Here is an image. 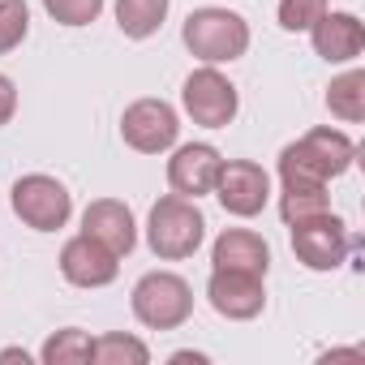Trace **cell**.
<instances>
[{"label":"cell","instance_id":"6da1fadb","mask_svg":"<svg viewBox=\"0 0 365 365\" xmlns=\"http://www.w3.org/2000/svg\"><path fill=\"white\" fill-rule=\"evenodd\" d=\"M356 159V142L344 129L318 125L279 150V185H331Z\"/></svg>","mask_w":365,"mask_h":365},{"label":"cell","instance_id":"7a4b0ae2","mask_svg":"<svg viewBox=\"0 0 365 365\" xmlns=\"http://www.w3.org/2000/svg\"><path fill=\"white\" fill-rule=\"evenodd\" d=\"M180 39H185L190 56H198L202 65H228V61H241L250 52V22L237 9L202 5L185 18Z\"/></svg>","mask_w":365,"mask_h":365},{"label":"cell","instance_id":"3957f363","mask_svg":"<svg viewBox=\"0 0 365 365\" xmlns=\"http://www.w3.org/2000/svg\"><path fill=\"white\" fill-rule=\"evenodd\" d=\"M207 237V220L198 211L194 198H180L168 194L150 207L146 215V245L159 262H180V258H194L198 245Z\"/></svg>","mask_w":365,"mask_h":365},{"label":"cell","instance_id":"277c9868","mask_svg":"<svg viewBox=\"0 0 365 365\" xmlns=\"http://www.w3.org/2000/svg\"><path fill=\"white\" fill-rule=\"evenodd\" d=\"M129 309L150 331H176L194 314V288L176 271H146L129 292Z\"/></svg>","mask_w":365,"mask_h":365},{"label":"cell","instance_id":"5b68a950","mask_svg":"<svg viewBox=\"0 0 365 365\" xmlns=\"http://www.w3.org/2000/svg\"><path fill=\"white\" fill-rule=\"evenodd\" d=\"M9 202H14V215H18L26 228H35V232H56V228H65L69 215H73V194L61 185L56 176H48V172H26V176H18Z\"/></svg>","mask_w":365,"mask_h":365},{"label":"cell","instance_id":"8992f818","mask_svg":"<svg viewBox=\"0 0 365 365\" xmlns=\"http://www.w3.org/2000/svg\"><path fill=\"white\" fill-rule=\"evenodd\" d=\"M288 232H292V254H297V262L309 267V271H335V267H344L348 254L356 250V237H352L348 224H344L339 215H331V211H322V215H314V220H301V224H292Z\"/></svg>","mask_w":365,"mask_h":365},{"label":"cell","instance_id":"52a82bcc","mask_svg":"<svg viewBox=\"0 0 365 365\" xmlns=\"http://www.w3.org/2000/svg\"><path fill=\"white\" fill-rule=\"evenodd\" d=\"M180 108H185V116L202 129H224L237 120L241 112V95L237 86L215 69V65H202L185 78V86H180Z\"/></svg>","mask_w":365,"mask_h":365},{"label":"cell","instance_id":"ba28073f","mask_svg":"<svg viewBox=\"0 0 365 365\" xmlns=\"http://www.w3.org/2000/svg\"><path fill=\"white\" fill-rule=\"evenodd\" d=\"M120 138L138 155H163L180 138V116H176V108L168 99H150V95L133 99L120 112Z\"/></svg>","mask_w":365,"mask_h":365},{"label":"cell","instance_id":"9c48e42d","mask_svg":"<svg viewBox=\"0 0 365 365\" xmlns=\"http://www.w3.org/2000/svg\"><path fill=\"white\" fill-rule=\"evenodd\" d=\"M211 194L220 198V207H224L228 215L254 220V215H262V207L271 202V176H267V168L254 163V159H224L220 180H215Z\"/></svg>","mask_w":365,"mask_h":365},{"label":"cell","instance_id":"30bf717a","mask_svg":"<svg viewBox=\"0 0 365 365\" xmlns=\"http://www.w3.org/2000/svg\"><path fill=\"white\" fill-rule=\"evenodd\" d=\"M207 301L220 318L228 322H250L267 309V284L254 271H232V267H215L207 279Z\"/></svg>","mask_w":365,"mask_h":365},{"label":"cell","instance_id":"8fae6325","mask_svg":"<svg viewBox=\"0 0 365 365\" xmlns=\"http://www.w3.org/2000/svg\"><path fill=\"white\" fill-rule=\"evenodd\" d=\"M220 168H224V155H220L211 142H185V146H172V159H168V185H172V194L198 202L202 194L215 190Z\"/></svg>","mask_w":365,"mask_h":365},{"label":"cell","instance_id":"7c38bea8","mask_svg":"<svg viewBox=\"0 0 365 365\" xmlns=\"http://www.w3.org/2000/svg\"><path fill=\"white\" fill-rule=\"evenodd\" d=\"M61 275L73 288H108L120 275V258L99 241H91L86 232H78L61 245Z\"/></svg>","mask_w":365,"mask_h":365},{"label":"cell","instance_id":"4fadbf2b","mask_svg":"<svg viewBox=\"0 0 365 365\" xmlns=\"http://www.w3.org/2000/svg\"><path fill=\"white\" fill-rule=\"evenodd\" d=\"M82 232H86L91 241H99L103 250H112L116 258H129L133 245H138L133 211H129L120 198H95V202L82 211Z\"/></svg>","mask_w":365,"mask_h":365},{"label":"cell","instance_id":"5bb4252c","mask_svg":"<svg viewBox=\"0 0 365 365\" xmlns=\"http://www.w3.org/2000/svg\"><path fill=\"white\" fill-rule=\"evenodd\" d=\"M309 43L314 52L327 61V65H352L361 52H365V26L356 14H322L314 26H309Z\"/></svg>","mask_w":365,"mask_h":365},{"label":"cell","instance_id":"9a60e30c","mask_svg":"<svg viewBox=\"0 0 365 365\" xmlns=\"http://www.w3.org/2000/svg\"><path fill=\"white\" fill-rule=\"evenodd\" d=\"M211 262L215 267H232V271H254L267 279L271 271V245L254 232V228H224L211 245Z\"/></svg>","mask_w":365,"mask_h":365},{"label":"cell","instance_id":"2e32d148","mask_svg":"<svg viewBox=\"0 0 365 365\" xmlns=\"http://www.w3.org/2000/svg\"><path fill=\"white\" fill-rule=\"evenodd\" d=\"M168 5H172V0H116V26H120V35L133 39V43L150 39L163 26Z\"/></svg>","mask_w":365,"mask_h":365},{"label":"cell","instance_id":"e0dca14e","mask_svg":"<svg viewBox=\"0 0 365 365\" xmlns=\"http://www.w3.org/2000/svg\"><path fill=\"white\" fill-rule=\"evenodd\" d=\"M327 112L344 125H361L365 120V73L348 69L327 86Z\"/></svg>","mask_w":365,"mask_h":365},{"label":"cell","instance_id":"ac0fdd59","mask_svg":"<svg viewBox=\"0 0 365 365\" xmlns=\"http://www.w3.org/2000/svg\"><path fill=\"white\" fill-rule=\"evenodd\" d=\"M322 211H331L327 185H279V220L288 228L301 224V220H314Z\"/></svg>","mask_w":365,"mask_h":365},{"label":"cell","instance_id":"d6986e66","mask_svg":"<svg viewBox=\"0 0 365 365\" xmlns=\"http://www.w3.org/2000/svg\"><path fill=\"white\" fill-rule=\"evenodd\" d=\"M91 361L95 365H146L150 361V348L138 339V335H125V331H108L91 344Z\"/></svg>","mask_w":365,"mask_h":365},{"label":"cell","instance_id":"ffe728a7","mask_svg":"<svg viewBox=\"0 0 365 365\" xmlns=\"http://www.w3.org/2000/svg\"><path fill=\"white\" fill-rule=\"evenodd\" d=\"M91 335L82 327H61L56 335H48V344L39 348L43 365H86L91 361Z\"/></svg>","mask_w":365,"mask_h":365},{"label":"cell","instance_id":"44dd1931","mask_svg":"<svg viewBox=\"0 0 365 365\" xmlns=\"http://www.w3.org/2000/svg\"><path fill=\"white\" fill-rule=\"evenodd\" d=\"M26 35H31V9H26V0H0V56L22 48Z\"/></svg>","mask_w":365,"mask_h":365},{"label":"cell","instance_id":"7402d4cb","mask_svg":"<svg viewBox=\"0 0 365 365\" xmlns=\"http://www.w3.org/2000/svg\"><path fill=\"white\" fill-rule=\"evenodd\" d=\"M43 9L61 26H91L103 14V0H43Z\"/></svg>","mask_w":365,"mask_h":365},{"label":"cell","instance_id":"603a6c76","mask_svg":"<svg viewBox=\"0 0 365 365\" xmlns=\"http://www.w3.org/2000/svg\"><path fill=\"white\" fill-rule=\"evenodd\" d=\"M327 9H331V0H279V26H284L288 35L309 31Z\"/></svg>","mask_w":365,"mask_h":365},{"label":"cell","instance_id":"cb8c5ba5","mask_svg":"<svg viewBox=\"0 0 365 365\" xmlns=\"http://www.w3.org/2000/svg\"><path fill=\"white\" fill-rule=\"evenodd\" d=\"M14 112H18V86L9 73H0V129L14 120Z\"/></svg>","mask_w":365,"mask_h":365},{"label":"cell","instance_id":"d4e9b609","mask_svg":"<svg viewBox=\"0 0 365 365\" xmlns=\"http://www.w3.org/2000/svg\"><path fill=\"white\" fill-rule=\"evenodd\" d=\"M5 361H22V365H31V352H26V348H5V352H0V365H5Z\"/></svg>","mask_w":365,"mask_h":365},{"label":"cell","instance_id":"484cf974","mask_svg":"<svg viewBox=\"0 0 365 365\" xmlns=\"http://www.w3.org/2000/svg\"><path fill=\"white\" fill-rule=\"evenodd\" d=\"M185 361H207L202 352H172V365H185Z\"/></svg>","mask_w":365,"mask_h":365}]
</instances>
